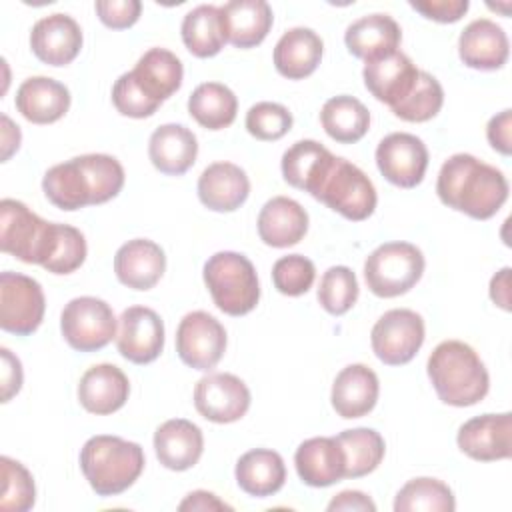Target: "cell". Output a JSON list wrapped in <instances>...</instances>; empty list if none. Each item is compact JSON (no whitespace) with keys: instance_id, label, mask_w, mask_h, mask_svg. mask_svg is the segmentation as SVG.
Instances as JSON below:
<instances>
[{"instance_id":"obj_1","label":"cell","mask_w":512,"mask_h":512,"mask_svg":"<svg viewBox=\"0 0 512 512\" xmlns=\"http://www.w3.org/2000/svg\"><path fill=\"white\" fill-rule=\"evenodd\" d=\"M124 168L110 154H82L54 164L42 178L46 198L60 210L104 204L120 194Z\"/></svg>"},{"instance_id":"obj_2","label":"cell","mask_w":512,"mask_h":512,"mask_svg":"<svg viewBox=\"0 0 512 512\" xmlns=\"http://www.w3.org/2000/svg\"><path fill=\"white\" fill-rule=\"evenodd\" d=\"M508 180L472 154H452L440 168L436 194L442 204L474 220L492 218L508 200Z\"/></svg>"},{"instance_id":"obj_3","label":"cell","mask_w":512,"mask_h":512,"mask_svg":"<svg viewBox=\"0 0 512 512\" xmlns=\"http://www.w3.org/2000/svg\"><path fill=\"white\" fill-rule=\"evenodd\" d=\"M438 398L456 408L474 406L488 394L490 376L476 350L460 340L440 342L426 364Z\"/></svg>"},{"instance_id":"obj_4","label":"cell","mask_w":512,"mask_h":512,"mask_svg":"<svg viewBox=\"0 0 512 512\" xmlns=\"http://www.w3.org/2000/svg\"><path fill=\"white\" fill-rule=\"evenodd\" d=\"M80 470L98 496H116L140 478L144 450L140 444L120 436L98 434L84 442Z\"/></svg>"},{"instance_id":"obj_5","label":"cell","mask_w":512,"mask_h":512,"mask_svg":"<svg viewBox=\"0 0 512 512\" xmlns=\"http://www.w3.org/2000/svg\"><path fill=\"white\" fill-rule=\"evenodd\" d=\"M204 282L214 304L228 316L252 312L260 300V284L254 264L240 252L212 254L204 264Z\"/></svg>"},{"instance_id":"obj_6","label":"cell","mask_w":512,"mask_h":512,"mask_svg":"<svg viewBox=\"0 0 512 512\" xmlns=\"http://www.w3.org/2000/svg\"><path fill=\"white\" fill-rule=\"evenodd\" d=\"M310 196L352 222L372 216L378 202L372 180L356 164L340 156H334Z\"/></svg>"},{"instance_id":"obj_7","label":"cell","mask_w":512,"mask_h":512,"mask_svg":"<svg viewBox=\"0 0 512 512\" xmlns=\"http://www.w3.org/2000/svg\"><path fill=\"white\" fill-rule=\"evenodd\" d=\"M424 256L410 242L380 244L364 262V280L372 294L396 298L416 286L424 274Z\"/></svg>"},{"instance_id":"obj_8","label":"cell","mask_w":512,"mask_h":512,"mask_svg":"<svg viewBox=\"0 0 512 512\" xmlns=\"http://www.w3.org/2000/svg\"><path fill=\"white\" fill-rule=\"evenodd\" d=\"M52 234V222L42 220L24 202L4 198L0 202V250L26 264L44 262Z\"/></svg>"},{"instance_id":"obj_9","label":"cell","mask_w":512,"mask_h":512,"mask_svg":"<svg viewBox=\"0 0 512 512\" xmlns=\"http://www.w3.org/2000/svg\"><path fill=\"white\" fill-rule=\"evenodd\" d=\"M116 326L112 306L96 296L72 298L60 316L62 336L78 352H96L108 346L118 334Z\"/></svg>"},{"instance_id":"obj_10","label":"cell","mask_w":512,"mask_h":512,"mask_svg":"<svg viewBox=\"0 0 512 512\" xmlns=\"http://www.w3.org/2000/svg\"><path fill=\"white\" fill-rule=\"evenodd\" d=\"M46 298L42 286L20 272L0 274V328L16 336H28L44 320Z\"/></svg>"},{"instance_id":"obj_11","label":"cell","mask_w":512,"mask_h":512,"mask_svg":"<svg viewBox=\"0 0 512 512\" xmlns=\"http://www.w3.org/2000/svg\"><path fill=\"white\" fill-rule=\"evenodd\" d=\"M376 358L388 366L408 364L424 344V320L408 308L384 312L370 334Z\"/></svg>"},{"instance_id":"obj_12","label":"cell","mask_w":512,"mask_h":512,"mask_svg":"<svg viewBox=\"0 0 512 512\" xmlns=\"http://www.w3.org/2000/svg\"><path fill=\"white\" fill-rule=\"evenodd\" d=\"M226 350V330L208 312H188L176 330V352L180 360L194 368L208 372L212 370Z\"/></svg>"},{"instance_id":"obj_13","label":"cell","mask_w":512,"mask_h":512,"mask_svg":"<svg viewBox=\"0 0 512 512\" xmlns=\"http://www.w3.org/2000/svg\"><path fill=\"white\" fill-rule=\"evenodd\" d=\"M376 166L390 184L414 188L424 180L428 168V148L414 134L392 132L376 146Z\"/></svg>"},{"instance_id":"obj_14","label":"cell","mask_w":512,"mask_h":512,"mask_svg":"<svg viewBox=\"0 0 512 512\" xmlns=\"http://www.w3.org/2000/svg\"><path fill=\"white\" fill-rule=\"evenodd\" d=\"M194 406L200 416L216 424L240 420L250 408V390L234 374L214 372L194 386Z\"/></svg>"},{"instance_id":"obj_15","label":"cell","mask_w":512,"mask_h":512,"mask_svg":"<svg viewBox=\"0 0 512 512\" xmlns=\"http://www.w3.org/2000/svg\"><path fill=\"white\" fill-rule=\"evenodd\" d=\"M116 348L132 364L154 362L164 348V322L146 306H130L118 318Z\"/></svg>"},{"instance_id":"obj_16","label":"cell","mask_w":512,"mask_h":512,"mask_svg":"<svg viewBox=\"0 0 512 512\" xmlns=\"http://www.w3.org/2000/svg\"><path fill=\"white\" fill-rule=\"evenodd\" d=\"M512 414H482L466 420L458 428V448L478 462L506 460L512 454L510 448Z\"/></svg>"},{"instance_id":"obj_17","label":"cell","mask_w":512,"mask_h":512,"mask_svg":"<svg viewBox=\"0 0 512 512\" xmlns=\"http://www.w3.org/2000/svg\"><path fill=\"white\" fill-rule=\"evenodd\" d=\"M34 56L48 66L70 64L82 48V30L68 14H50L40 18L30 32Z\"/></svg>"},{"instance_id":"obj_18","label":"cell","mask_w":512,"mask_h":512,"mask_svg":"<svg viewBox=\"0 0 512 512\" xmlns=\"http://www.w3.org/2000/svg\"><path fill=\"white\" fill-rule=\"evenodd\" d=\"M418 68L414 62L400 50L370 60L364 64L362 76L368 92L378 100L394 108L398 102H402L410 90L416 84Z\"/></svg>"},{"instance_id":"obj_19","label":"cell","mask_w":512,"mask_h":512,"mask_svg":"<svg viewBox=\"0 0 512 512\" xmlns=\"http://www.w3.org/2000/svg\"><path fill=\"white\" fill-rule=\"evenodd\" d=\"M458 54L464 66L474 70H498L510 54L508 36L490 18L472 20L458 38Z\"/></svg>"},{"instance_id":"obj_20","label":"cell","mask_w":512,"mask_h":512,"mask_svg":"<svg viewBox=\"0 0 512 512\" xmlns=\"http://www.w3.org/2000/svg\"><path fill=\"white\" fill-rule=\"evenodd\" d=\"M294 466L304 484L326 488L344 478L346 460L336 436H316L296 448Z\"/></svg>"},{"instance_id":"obj_21","label":"cell","mask_w":512,"mask_h":512,"mask_svg":"<svg viewBox=\"0 0 512 512\" xmlns=\"http://www.w3.org/2000/svg\"><path fill=\"white\" fill-rule=\"evenodd\" d=\"M166 270L164 250L148 240L134 238L122 244L114 256L116 278L132 290H150Z\"/></svg>"},{"instance_id":"obj_22","label":"cell","mask_w":512,"mask_h":512,"mask_svg":"<svg viewBox=\"0 0 512 512\" xmlns=\"http://www.w3.org/2000/svg\"><path fill=\"white\" fill-rule=\"evenodd\" d=\"M128 394V376L114 364H94L78 382V402L84 410L98 416L120 410L126 404Z\"/></svg>"},{"instance_id":"obj_23","label":"cell","mask_w":512,"mask_h":512,"mask_svg":"<svg viewBox=\"0 0 512 512\" xmlns=\"http://www.w3.org/2000/svg\"><path fill=\"white\" fill-rule=\"evenodd\" d=\"M378 394L380 382L376 372L366 364H350L336 374L330 400L336 414L350 420L372 412L378 402Z\"/></svg>"},{"instance_id":"obj_24","label":"cell","mask_w":512,"mask_h":512,"mask_svg":"<svg viewBox=\"0 0 512 512\" xmlns=\"http://www.w3.org/2000/svg\"><path fill=\"white\" fill-rule=\"evenodd\" d=\"M204 450L202 430L186 420L172 418L160 424L154 432V452L160 464L168 470H188L198 464Z\"/></svg>"},{"instance_id":"obj_25","label":"cell","mask_w":512,"mask_h":512,"mask_svg":"<svg viewBox=\"0 0 512 512\" xmlns=\"http://www.w3.org/2000/svg\"><path fill=\"white\" fill-rule=\"evenodd\" d=\"M250 194L246 172L232 162H214L198 178V198L214 212H234Z\"/></svg>"},{"instance_id":"obj_26","label":"cell","mask_w":512,"mask_h":512,"mask_svg":"<svg viewBox=\"0 0 512 512\" xmlns=\"http://www.w3.org/2000/svg\"><path fill=\"white\" fill-rule=\"evenodd\" d=\"M400 40L402 30L398 22L392 16L378 12L354 20L344 32L348 52L364 62L396 52Z\"/></svg>"},{"instance_id":"obj_27","label":"cell","mask_w":512,"mask_h":512,"mask_svg":"<svg viewBox=\"0 0 512 512\" xmlns=\"http://www.w3.org/2000/svg\"><path fill=\"white\" fill-rule=\"evenodd\" d=\"M256 224L266 246L288 248L308 232V212L288 196H274L260 208Z\"/></svg>"},{"instance_id":"obj_28","label":"cell","mask_w":512,"mask_h":512,"mask_svg":"<svg viewBox=\"0 0 512 512\" xmlns=\"http://www.w3.org/2000/svg\"><path fill=\"white\" fill-rule=\"evenodd\" d=\"M148 156L156 170L166 176H182L198 156V140L182 124H162L148 140Z\"/></svg>"},{"instance_id":"obj_29","label":"cell","mask_w":512,"mask_h":512,"mask_svg":"<svg viewBox=\"0 0 512 512\" xmlns=\"http://www.w3.org/2000/svg\"><path fill=\"white\" fill-rule=\"evenodd\" d=\"M16 108L32 124H52L68 112L70 92L54 78L32 76L20 84Z\"/></svg>"},{"instance_id":"obj_30","label":"cell","mask_w":512,"mask_h":512,"mask_svg":"<svg viewBox=\"0 0 512 512\" xmlns=\"http://www.w3.org/2000/svg\"><path fill=\"white\" fill-rule=\"evenodd\" d=\"M226 42L236 48H254L270 32L274 16L264 0H230L220 6Z\"/></svg>"},{"instance_id":"obj_31","label":"cell","mask_w":512,"mask_h":512,"mask_svg":"<svg viewBox=\"0 0 512 512\" xmlns=\"http://www.w3.org/2000/svg\"><path fill=\"white\" fill-rule=\"evenodd\" d=\"M322 38L304 26L286 30L274 46V66L280 76L288 80H302L310 76L322 60Z\"/></svg>"},{"instance_id":"obj_32","label":"cell","mask_w":512,"mask_h":512,"mask_svg":"<svg viewBox=\"0 0 512 512\" xmlns=\"http://www.w3.org/2000/svg\"><path fill=\"white\" fill-rule=\"evenodd\" d=\"M238 486L256 498L276 494L286 482V466L278 452L268 448H254L244 452L236 462Z\"/></svg>"},{"instance_id":"obj_33","label":"cell","mask_w":512,"mask_h":512,"mask_svg":"<svg viewBox=\"0 0 512 512\" xmlns=\"http://www.w3.org/2000/svg\"><path fill=\"white\" fill-rule=\"evenodd\" d=\"M138 86L154 100L164 102L170 98L182 84L184 68L180 58L166 48L146 50L134 70H130Z\"/></svg>"},{"instance_id":"obj_34","label":"cell","mask_w":512,"mask_h":512,"mask_svg":"<svg viewBox=\"0 0 512 512\" xmlns=\"http://www.w3.org/2000/svg\"><path fill=\"white\" fill-rule=\"evenodd\" d=\"M332 160L334 154L320 142L298 140L282 154V176L290 186L312 194Z\"/></svg>"},{"instance_id":"obj_35","label":"cell","mask_w":512,"mask_h":512,"mask_svg":"<svg viewBox=\"0 0 512 512\" xmlns=\"http://www.w3.org/2000/svg\"><path fill=\"white\" fill-rule=\"evenodd\" d=\"M320 122L332 140L340 144H354L364 138L370 128V112L358 98L340 94L324 102Z\"/></svg>"},{"instance_id":"obj_36","label":"cell","mask_w":512,"mask_h":512,"mask_svg":"<svg viewBox=\"0 0 512 512\" xmlns=\"http://www.w3.org/2000/svg\"><path fill=\"white\" fill-rule=\"evenodd\" d=\"M180 32H182V42L190 54L198 58L216 56L226 44L220 6L200 4L192 8L184 16Z\"/></svg>"},{"instance_id":"obj_37","label":"cell","mask_w":512,"mask_h":512,"mask_svg":"<svg viewBox=\"0 0 512 512\" xmlns=\"http://www.w3.org/2000/svg\"><path fill=\"white\" fill-rule=\"evenodd\" d=\"M190 116L208 130L228 128L238 112L236 94L220 82H204L188 98Z\"/></svg>"},{"instance_id":"obj_38","label":"cell","mask_w":512,"mask_h":512,"mask_svg":"<svg viewBox=\"0 0 512 512\" xmlns=\"http://www.w3.org/2000/svg\"><path fill=\"white\" fill-rule=\"evenodd\" d=\"M336 440L342 446L346 460L344 478H362L374 472L386 452L384 438L372 428L344 430L336 436Z\"/></svg>"},{"instance_id":"obj_39","label":"cell","mask_w":512,"mask_h":512,"mask_svg":"<svg viewBox=\"0 0 512 512\" xmlns=\"http://www.w3.org/2000/svg\"><path fill=\"white\" fill-rule=\"evenodd\" d=\"M454 508L456 500L450 486L428 476L408 480L394 500V512H452Z\"/></svg>"},{"instance_id":"obj_40","label":"cell","mask_w":512,"mask_h":512,"mask_svg":"<svg viewBox=\"0 0 512 512\" xmlns=\"http://www.w3.org/2000/svg\"><path fill=\"white\" fill-rule=\"evenodd\" d=\"M86 252V240L78 228L70 224L52 222L50 244L42 268H46L52 274H70L84 264Z\"/></svg>"},{"instance_id":"obj_41","label":"cell","mask_w":512,"mask_h":512,"mask_svg":"<svg viewBox=\"0 0 512 512\" xmlns=\"http://www.w3.org/2000/svg\"><path fill=\"white\" fill-rule=\"evenodd\" d=\"M442 104H444V90L440 82L432 74L420 70L414 88L402 102H398L392 108V112L394 116L406 122H426L440 112Z\"/></svg>"},{"instance_id":"obj_42","label":"cell","mask_w":512,"mask_h":512,"mask_svg":"<svg viewBox=\"0 0 512 512\" xmlns=\"http://www.w3.org/2000/svg\"><path fill=\"white\" fill-rule=\"evenodd\" d=\"M358 280L348 266H330L318 286L320 306L334 316L346 314L358 300Z\"/></svg>"},{"instance_id":"obj_43","label":"cell","mask_w":512,"mask_h":512,"mask_svg":"<svg viewBox=\"0 0 512 512\" xmlns=\"http://www.w3.org/2000/svg\"><path fill=\"white\" fill-rule=\"evenodd\" d=\"M2 466V494H0V508L6 512H26L34 506L36 500V486L32 474L8 456L0 458Z\"/></svg>"},{"instance_id":"obj_44","label":"cell","mask_w":512,"mask_h":512,"mask_svg":"<svg viewBox=\"0 0 512 512\" xmlns=\"http://www.w3.org/2000/svg\"><path fill=\"white\" fill-rule=\"evenodd\" d=\"M316 278L314 262L302 254H288L274 262L272 282L274 288L284 296L306 294Z\"/></svg>"},{"instance_id":"obj_45","label":"cell","mask_w":512,"mask_h":512,"mask_svg":"<svg viewBox=\"0 0 512 512\" xmlns=\"http://www.w3.org/2000/svg\"><path fill=\"white\" fill-rule=\"evenodd\" d=\"M292 128V114L276 102H256L246 112V130L262 142L280 140Z\"/></svg>"},{"instance_id":"obj_46","label":"cell","mask_w":512,"mask_h":512,"mask_svg":"<svg viewBox=\"0 0 512 512\" xmlns=\"http://www.w3.org/2000/svg\"><path fill=\"white\" fill-rule=\"evenodd\" d=\"M112 102L116 110L128 118H148L162 102L150 98L134 80L132 72H124L112 86Z\"/></svg>"},{"instance_id":"obj_47","label":"cell","mask_w":512,"mask_h":512,"mask_svg":"<svg viewBox=\"0 0 512 512\" xmlns=\"http://www.w3.org/2000/svg\"><path fill=\"white\" fill-rule=\"evenodd\" d=\"M100 22L112 30H124L138 22L142 12L140 0H98L94 4Z\"/></svg>"},{"instance_id":"obj_48","label":"cell","mask_w":512,"mask_h":512,"mask_svg":"<svg viewBox=\"0 0 512 512\" xmlns=\"http://www.w3.org/2000/svg\"><path fill=\"white\" fill-rule=\"evenodd\" d=\"M410 6L434 22L448 24V22H458L468 12L470 2L468 0H424V2H410Z\"/></svg>"},{"instance_id":"obj_49","label":"cell","mask_w":512,"mask_h":512,"mask_svg":"<svg viewBox=\"0 0 512 512\" xmlns=\"http://www.w3.org/2000/svg\"><path fill=\"white\" fill-rule=\"evenodd\" d=\"M510 134H512V110H502L500 114L490 118L486 126V138L496 152L510 156V150H512Z\"/></svg>"},{"instance_id":"obj_50","label":"cell","mask_w":512,"mask_h":512,"mask_svg":"<svg viewBox=\"0 0 512 512\" xmlns=\"http://www.w3.org/2000/svg\"><path fill=\"white\" fill-rule=\"evenodd\" d=\"M2 356V402H10L22 388V364L20 360L8 350L0 348Z\"/></svg>"},{"instance_id":"obj_51","label":"cell","mask_w":512,"mask_h":512,"mask_svg":"<svg viewBox=\"0 0 512 512\" xmlns=\"http://www.w3.org/2000/svg\"><path fill=\"white\" fill-rule=\"evenodd\" d=\"M328 510H354V512H374L376 504L372 498L360 490H342L328 502Z\"/></svg>"},{"instance_id":"obj_52","label":"cell","mask_w":512,"mask_h":512,"mask_svg":"<svg viewBox=\"0 0 512 512\" xmlns=\"http://www.w3.org/2000/svg\"><path fill=\"white\" fill-rule=\"evenodd\" d=\"M178 510H232V506H228L226 502H222L216 494L206 492V490H194L190 492L180 504Z\"/></svg>"},{"instance_id":"obj_53","label":"cell","mask_w":512,"mask_h":512,"mask_svg":"<svg viewBox=\"0 0 512 512\" xmlns=\"http://www.w3.org/2000/svg\"><path fill=\"white\" fill-rule=\"evenodd\" d=\"M490 298L502 310H510V268H502L490 280Z\"/></svg>"},{"instance_id":"obj_54","label":"cell","mask_w":512,"mask_h":512,"mask_svg":"<svg viewBox=\"0 0 512 512\" xmlns=\"http://www.w3.org/2000/svg\"><path fill=\"white\" fill-rule=\"evenodd\" d=\"M2 120V162H6L18 148H20V128L6 116H0Z\"/></svg>"}]
</instances>
